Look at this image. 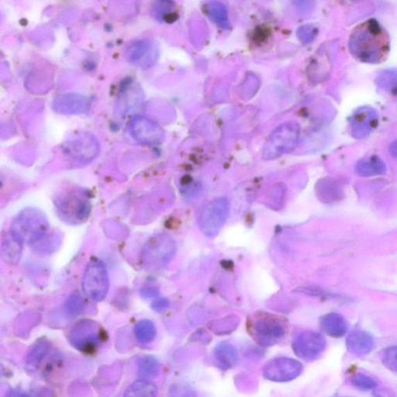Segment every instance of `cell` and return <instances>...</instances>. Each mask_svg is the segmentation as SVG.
<instances>
[{
  "label": "cell",
  "instance_id": "6da1fadb",
  "mask_svg": "<svg viewBox=\"0 0 397 397\" xmlns=\"http://www.w3.org/2000/svg\"><path fill=\"white\" fill-rule=\"evenodd\" d=\"M349 50L362 63H380L389 50V38L382 26L371 19L356 28L349 40Z\"/></svg>",
  "mask_w": 397,
  "mask_h": 397
},
{
  "label": "cell",
  "instance_id": "7a4b0ae2",
  "mask_svg": "<svg viewBox=\"0 0 397 397\" xmlns=\"http://www.w3.org/2000/svg\"><path fill=\"white\" fill-rule=\"evenodd\" d=\"M49 223L44 213L35 208H26L13 220L10 234L22 245H33L48 234Z\"/></svg>",
  "mask_w": 397,
  "mask_h": 397
},
{
  "label": "cell",
  "instance_id": "3957f363",
  "mask_svg": "<svg viewBox=\"0 0 397 397\" xmlns=\"http://www.w3.org/2000/svg\"><path fill=\"white\" fill-rule=\"evenodd\" d=\"M55 204L58 216L70 225H80L88 220L91 203L87 194L79 191L60 193Z\"/></svg>",
  "mask_w": 397,
  "mask_h": 397
},
{
  "label": "cell",
  "instance_id": "277c9868",
  "mask_svg": "<svg viewBox=\"0 0 397 397\" xmlns=\"http://www.w3.org/2000/svg\"><path fill=\"white\" fill-rule=\"evenodd\" d=\"M300 127L298 124L289 122L280 125L269 136L264 149L266 160L278 159L293 152L298 145Z\"/></svg>",
  "mask_w": 397,
  "mask_h": 397
},
{
  "label": "cell",
  "instance_id": "5b68a950",
  "mask_svg": "<svg viewBox=\"0 0 397 397\" xmlns=\"http://www.w3.org/2000/svg\"><path fill=\"white\" fill-rule=\"evenodd\" d=\"M175 244L165 235H156L147 242L141 252V261L147 270H157L173 257Z\"/></svg>",
  "mask_w": 397,
  "mask_h": 397
},
{
  "label": "cell",
  "instance_id": "8992f818",
  "mask_svg": "<svg viewBox=\"0 0 397 397\" xmlns=\"http://www.w3.org/2000/svg\"><path fill=\"white\" fill-rule=\"evenodd\" d=\"M110 281L106 268L102 261L92 260L87 266L83 279V289L87 297L97 302L106 297Z\"/></svg>",
  "mask_w": 397,
  "mask_h": 397
},
{
  "label": "cell",
  "instance_id": "52a82bcc",
  "mask_svg": "<svg viewBox=\"0 0 397 397\" xmlns=\"http://www.w3.org/2000/svg\"><path fill=\"white\" fill-rule=\"evenodd\" d=\"M229 209L228 200L225 197L212 200L203 209L199 218V226L206 237H215L220 232L227 220Z\"/></svg>",
  "mask_w": 397,
  "mask_h": 397
},
{
  "label": "cell",
  "instance_id": "ba28073f",
  "mask_svg": "<svg viewBox=\"0 0 397 397\" xmlns=\"http://www.w3.org/2000/svg\"><path fill=\"white\" fill-rule=\"evenodd\" d=\"M251 336L261 346H273L278 343L286 333L284 323L270 316H260L251 323L249 327Z\"/></svg>",
  "mask_w": 397,
  "mask_h": 397
},
{
  "label": "cell",
  "instance_id": "9c48e42d",
  "mask_svg": "<svg viewBox=\"0 0 397 397\" xmlns=\"http://www.w3.org/2000/svg\"><path fill=\"white\" fill-rule=\"evenodd\" d=\"M102 338V329L97 322L90 320L78 322L70 334L71 344L85 353L93 352Z\"/></svg>",
  "mask_w": 397,
  "mask_h": 397
},
{
  "label": "cell",
  "instance_id": "30bf717a",
  "mask_svg": "<svg viewBox=\"0 0 397 397\" xmlns=\"http://www.w3.org/2000/svg\"><path fill=\"white\" fill-rule=\"evenodd\" d=\"M326 346L327 342L324 336L313 331L300 333L293 341L295 354L305 360L318 359L324 353Z\"/></svg>",
  "mask_w": 397,
  "mask_h": 397
},
{
  "label": "cell",
  "instance_id": "8fae6325",
  "mask_svg": "<svg viewBox=\"0 0 397 397\" xmlns=\"http://www.w3.org/2000/svg\"><path fill=\"white\" fill-rule=\"evenodd\" d=\"M302 371L301 363L291 358L279 357L269 361L264 368L268 380L286 382L298 378Z\"/></svg>",
  "mask_w": 397,
  "mask_h": 397
},
{
  "label": "cell",
  "instance_id": "7c38bea8",
  "mask_svg": "<svg viewBox=\"0 0 397 397\" xmlns=\"http://www.w3.org/2000/svg\"><path fill=\"white\" fill-rule=\"evenodd\" d=\"M126 57L129 62L141 69H149L156 63L159 50L150 40H138L127 47Z\"/></svg>",
  "mask_w": 397,
  "mask_h": 397
},
{
  "label": "cell",
  "instance_id": "4fadbf2b",
  "mask_svg": "<svg viewBox=\"0 0 397 397\" xmlns=\"http://www.w3.org/2000/svg\"><path fill=\"white\" fill-rule=\"evenodd\" d=\"M378 113L372 107H359L350 119V131L352 136L357 139L368 137L378 126Z\"/></svg>",
  "mask_w": 397,
  "mask_h": 397
},
{
  "label": "cell",
  "instance_id": "5bb4252c",
  "mask_svg": "<svg viewBox=\"0 0 397 397\" xmlns=\"http://www.w3.org/2000/svg\"><path fill=\"white\" fill-rule=\"evenodd\" d=\"M130 130L133 138L144 144H157L163 137V133L156 124L145 118H136L133 120Z\"/></svg>",
  "mask_w": 397,
  "mask_h": 397
},
{
  "label": "cell",
  "instance_id": "9a60e30c",
  "mask_svg": "<svg viewBox=\"0 0 397 397\" xmlns=\"http://www.w3.org/2000/svg\"><path fill=\"white\" fill-rule=\"evenodd\" d=\"M346 346L350 353L362 356L373 351L375 341L371 334L364 331H360V330H356V331L348 334Z\"/></svg>",
  "mask_w": 397,
  "mask_h": 397
},
{
  "label": "cell",
  "instance_id": "2e32d148",
  "mask_svg": "<svg viewBox=\"0 0 397 397\" xmlns=\"http://www.w3.org/2000/svg\"><path fill=\"white\" fill-rule=\"evenodd\" d=\"M321 327L323 332L333 338H341L348 331L347 322L339 314H327L321 318Z\"/></svg>",
  "mask_w": 397,
  "mask_h": 397
},
{
  "label": "cell",
  "instance_id": "e0dca14e",
  "mask_svg": "<svg viewBox=\"0 0 397 397\" xmlns=\"http://www.w3.org/2000/svg\"><path fill=\"white\" fill-rule=\"evenodd\" d=\"M355 172L362 177L381 176L387 172L384 161L378 156H370L362 159L355 166Z\"/></svg>",
  "mask_w": 397,
  "mask_h": 397
},
{
  "label": "cell",
  "instance_id": "ac0fdd59",
  "mask_svg": "<svg viewBox=\"0 0 397 397\" xmlns=\"http://www.w3.org/2000/svg\"><path fill=\"white\" fill-rule=\"evenodd\" d=\"M22 244L9 233L3 238L1 257L6 264L17 265L22 258Z\"/></svg>",
  "mask_w": 397,
  "mask_h": 397
},
{
  "label": "cell",
  "instance_id": "d6986e66",
  "mask_svg": "<svg viewBox=\"0 0 397 397\" xmlns=\"http://www.w3.org/2000/svg\"><path fill=\"white\" fill-rule=\"evenodd\" d=\"M214 356L218 364L225 369L234 367L238 360L236 348L227 343H222L215 348Z\"/></svg>",
  "mask_w": 397,
  "mask_h": 397
},
{
  "label": "cell",
  "instance_id": "ffe728a7",
  "mask_svg": "<svg viewBox=\"0 0 397 397\" xmlns=\"http://www.w3.org/2000/svg\"><path fill=\"white\" fill-rule=\"evenodd\" d=\"M158 388L154 382L140 380L134 382L129 389L126 390L124 397H156Z\"/></svg>",
  "mask_w": 397,
  "mask_h": 397
},
{
  "label": "cell",
  "instance_id": "44dd1931",
  "mask_svg": "<svg viewBox=\"0 0 397 397\" xmlns=\"http://www.w3.org/2000/svg\"><path fill=\"white\" fill-rule=\"evenodd\" d=\"M51 346L48 341H40L35 343L26 355V364L33 367L39 364L50 352Z\"/></svg>",
  "mask_w": 397,
  "mask_h": 397
},
{
  "label": "cell",
  "instance_id": "7402d4cb",
  "mask_svg": "<svg viewBox=\"0 0 397 397\" xmlns=\"http://www.w3.org/2000/svg\"><path fill=\"white\" fill-rule=\"evenodd\" d=\"M134 334L138 341L143 344L152 341L156 335V328L149 320H143L134 327Z\"/></svg>",
  "mask_w": 397,
  "mask_h": 397
},
{
  "label": "cell",
  "instance_id": "603a6c76",
  "mask_svg": "<svg viewBox=\"0 0 397 397\" xmlns=\"http://www.w3.org/2000/svg\"><path fill=\"white\" fill-rule=\"evenodd\" d=\"M138 366L140 373L147 378L156 376L160 372L159 362L153 356L147 355L141 357L138 362Z\"/></svg>",
  "mask_w": 397,
  "mask_h": 397
},
{
  "label": "cell",
  "instance_id": "cb8c5ba5",
  "mask_svg": "<svg viewBox=\"0 0 397 397\" xmlns=\"http://www.w3.org/2000/svg\"><path fill=\"white\" fill-rule=\"evenodd\" d=\"M378 86L386 90H391L397 87V70H389L383 72L376 80Z\"/></svg>",
  "mask_w": 397,
  "mask_h": 397
},
{
  "label": "cell",
  "instance_id": "d4e9b609",
  "mask_svg": "<svg viewBox=\"0 0 397 397\" xmlns=\"http://www.w3.org/2000/svg\"><path fill=\"white\" fill-rule=\"evenodd\" d=\"M352 384L363 391H368V390L374 389L378 387V383L369 376L358 373L353 376L352 379Z\"/></svg>",
  "mask_w": 397,
  "mask_h": 397
},
{
  "label": "cell",
  "instance_id": "484cf974",
  "mask_svg": "<svg viewBox=\"0 0 397 397\" xmlns=\"http://www.w3.org/2000/svg\"><path fill=\"white\" fill-rule=\"evenodd\" d=\"M85 143H83V140H78L77 143H72V145L69 147L68 149L71 156L79 160H88L92 159L94 154L87 152Z\"/></svg>",
  "mask_w": 397,
  "mask_h": 397
},
{
  "label": "cell",
  "instance_id": "4316f807",
  "mask_svg": "<svg viewBox=\"0 0 397 397\" xmlns=\"http://www.w3.org/2000/svg\"><path fill=\"white\" fill-rule=\"evenodd\" d=\"M66 308L72 315H78L83 312L84 302L79 295L73 294L66 302Z\"/></svg>",
  "mask_w": 397,
  "mask_h": 397
},
{
  "label": "cell",
  "instance_id": "83f0119b",
  "mask_svg": "<svg viewBox=\"0 0 397 397\" xmlns=\"http://www.w3.org/2000/svg\"><path fill=\"white\" fill-rule=\"evenodd\" d=\"M171 397H194L192 390L186 386L177 385L170 390Z\"/></svg>",
  "mask_w": 397,
  "mask_h": 397
},
{
  "label": "cell",
  "instance_id": "f1b7e54d",
  "mask_svg": "<svg viewBox=\"0 0 397 397\" xmlns=\"http://www.w3.org/2000/svg\"><path fill=\"white\" fill-rule=\"evenodd\" d=\"M169 306H170L169 300H168L165 298L159 299V300L154 301L152 305V307L154 309V311H156L159 312L164 311V309L169 307Z\"/></svg>",
  "mask_w": 397,
  "mask_h": 397
},
{
  "label": "cell",
  "instance_id": "f546056e",
  "mask_svg": "<svg viewBox=\"0 0 397 397\" xmlns=\"http://www.w3.org/2000/svg\"><path fill=\"white\" fill-rule=\"evenodd\" d=\"M159 294V291L156 288H144L143 291H141V295L145 298H156L158 297Z\"/></svg>",
  "mask_w": 397,
  "mask_h": 397
},
{
  "label": "cell",
  "instance_id": "4dcf8cb0",
  "mask_svg": "<svg viewBox=\"0 0 397 397\" xmlns=\"http://www.w3.org/2000/svg\"><path fill=\"white\" fill-rule=\"evenodd\" d=\"M5 397H31L29 394L24 393L22 391H19V390H10L8 394H6Z\"/></svg>",
  "mask_w": 397,
  "mask_h": 397
},
{
  "label": "cell",
  "instance_id": "1f68e13d",
  "mask_svg": "<svg viewBox=\"0 0 397 397\" xmlns=\"http://www.w3.org/2000/svg\"><path fill=\"white\" fill-rule=\"evenodd\" d=\"M389 151L390 153L392 154V156L397 159V140L394 141L391 145H390Z\"/></svg>",
  "mask_w": 397,
  "mask_h": 397
},
{
  "label": "cell",
  "instance_id": "d6a6232c",
  "mask_svg": "<svg viewBox=\"0 0 397 397\" xmlns=\"http://www.w3.org/2000/svg\"><path fill=\"white\" fill-rule=\"evenodd\" d=\"M395 359H396V362H397V353H396Z\"/></svg>",
  "mask_w": 397,
  "mask_h": 397
},
{
  "label": "cell",
  "instance_id": "836d02e7",
  "mask_svg": "<svg viewBox=\"0 0 397 397\" xmlns=\"http://www.w3.org/2000/svg\"><path fill=\"white\" fill-rule=\"evenodd\" d=\"M349 397H353V396H349Z\"/></svg>",
  "mask_w": 397,
  "mask_h": 397
}]
</instances>
